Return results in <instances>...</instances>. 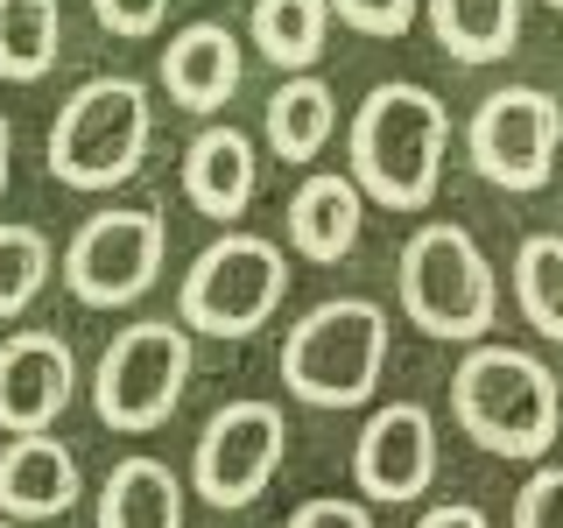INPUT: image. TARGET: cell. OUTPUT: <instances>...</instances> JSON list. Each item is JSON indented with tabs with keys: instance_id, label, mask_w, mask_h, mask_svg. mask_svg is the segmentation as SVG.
<instances>
[{
	"instance_id": "6da1fadb",
	"label": "cell",
	"mask_w": 563,
	"mask_h": 528,
	"mask_svg": "<svg viewBox=\"0 0 563 528\" xmlns=\"http://www.w3.org/2000/svg\"><path fill=\"white\" fill-rule=\"evenodd\" d=\"M444 148H451L444 99L409 78H387L360 99V113L345 128V155H352L345 176L360 184V198L387 211H422L444 184Z\"/></svg>"
},
{
	"instance_id": "7a4b0ae2",
	"label": "cell",
	"mask_w": 563,
	"mask_h": 528,
	"mask_svg": "<svg viewBox=\"0 0 563 528\" xmlns=\"http://www.w3.org/2000/svg\"><path fill=\"white\" fill-rule=\"evenodd\" d=\"M451 416L479 451L542 465V451L563 437V387L536 352L479 339L451 374Z\"/></svg>"
},
{
	"instance_id": "3957f363",
	"label": "cell",
	"mask_w": 563,
	"mask_h": 528,
	"mask_svg": "<svg viewBox=\"0 0 563 528\" xmlns=\"http://www.w3.org/2000/svg\"><path fill=\"white\" fill-rule=\"evenodd\" d=\"M387 374V310L366 296H331L282 339V381L310 409H360Z\"/></svg>"
},
{
	"instance_id": "277c9868",
	"label": "cell",
	"mask_w": 563,
	"mask_h": 528,
	"mask_svg": "<svg viewBox=\"0 0 563 528\" xmlns=\"http://www.w3.org/2000/svg\"><path fill=\"white\" fill-rule=\"evenodd\" d=\"M395 289L422 339H486L493 317H500V282H493L479 240L457 219L416 226L395 261Z\"/></svg>"
},
{
	"instance_id": "5b68a950",
	"label": "cell",
	"mask_w": 563,
	"mask_h": 528,
	"mask_svg": "<svg viewBox=\"0 0 563 528\" xmlns=\"http://www.w3.org/2000/svg\"><path fill=\"white\" fill-rule=\"evenodd\" d=\"M148 141H155L148 85L85 78L49 120V176L70 190H113L148 163Z\"/></svg>"
},
{
	"instance_id": "8992f818",
	"label": "cell",
	"mask_w": 563,
	"mask_h": 528,
	"mask_svg": "<svg viewBox=\"0 0 563 528\" xmlns=\"http://www.w3.org/2000/svg\"><path fill=\"white\" fill-rule=\"evenodd\" d=\"M289 296V261L261 233H219L198 261L184 268L176 289V324L205 331V339H246L282 310Z\"/></svg>"
},
{
	"instance_id": "52a82bcc",
	"label": "cell",
	"mask_w": 563,
	"mask_h": 528,
	"mask_svg": "<svg viewBox=\"0 0 563 528\" xmlns=\"http://www.w3.org/2000/svg\"><path fill=\"white\" fill-rule=\"evenodd\" d=\"M190 331L184 324H141L113 331V345L99 352L92 366V416L120 437H141V430H163L184 402V381H190Z\"/></svg>"
},
{
	"instance_id": "ba28073f",
	"label": "cell",
	"mask_w": 563,
	"mask_h": 528,
	"mask_svg": "<svg viewBox=\"0 0 563 528\" xmlns=\"http://www.w3.org/2000/svg\"><path fill=\"white\" fill-rule=\"evenodd\" d=\"M163 254H169V226L155 205H113V211H92V219L70 233L64 246V282L78 304L92 310H128L155 289L163 275Z\"/></svg>"
},
{
	"instance_id": "9c48e42d",
	"label": "cell",
	"mask_w": 563,
	"mask_h": 528,
	"mask_svg": "<svg viewBox=\"0 0 563 528\" xmlns=\"http://www.w3.org/2000/svg\"><path fill=\"white\" fill-rule=\"evenodd\" d=\"M465 148H472V169L486 176L493 190H528L550 184L556 169V148H563V106L542 92V85H500L465 128Z\"/></svg>"
},
{
	"instance_id": "30bf717a",
	"label": "cell",
	"mask_w": 563,
	"mask_h": 528,
	"mask_svg": "<svg viewBox=\"0 0 563 528\" xmlns=\"http://www.w3.org/2000/svg\"><path fill=\"white\" fill-rule=\"evenodd\" d=\"M282 451H289L282 409L261 395H240L205 422L198 458H190V486L205 493V507H246L282 472Z\"/></svg>"
},
{
	"instance_id": "8fae6325",
	"label": "cell",
	"mask_w": 563,
	"mask_h": 528,
	"mask_svg": "<svg viewBox=\"0 0 563 528\" xmlns=\"http://www.w3.org/2000/svg\"><path fill=\"white\" fill-rule=\"evenodd\" d=\"M78 402V352L57 331H8L0 339V430L8 437H49Z\"/></svg>"
},
{
	"instance_id": "7c38bea8",
	"label": "cell",
	"mask_w": 563,
	"mask_h": 528,
	"mask_svg": "<svg viewBox=\"0 0 563 528\" xmlns=\"http://www.w3.org/2000/svg\"><path fill=\"white\" fill-rule=\"evenodd\" d=\"M437 480V422L422 402H387L352 444V486L366 501H416Z\"/></svg>"
},
{
	"instance_id": "4fadbf2b",
	"label": "cell",
	"mask_w": 563,
	"mask_h": 528,
	"mask_svg": "<svg viewBox=\"0 0 563 528\" xmlns=\"http://www.w3.org/2000/svg\"><path fill=\"white\" fill-rule=\"evenodd\" d=\"M85 472L64 437H8L0 451V521H57L78 507Z\"/></svg>"
},
{
	"instance_id": "5bb4252c",
	"label": "cell",
	"mask_w": 563,
	"mask_h": 528,
	"mask_svg": "<svg viewBox=\"0 0 563 528\" xmlns=\"http://www.w3.org/2000/svg\"><path fill=\"white\" fill-rule=\"evenodd\" d=\"M240 78H246V50L225 22H190V29L169 35L163 92L184 106V113H219V106L240 92Z\"/></svg>"
},
{
	"instance_id": "9a60e30c",
	"label": "cell",
	"mask_w": 563,
	"mask_h": 528,
	"mask_svg": "<svg viewBox=\"0 0 563 528\" xmlns=\"http://www.w3.org/2000/svg\"><path fill=\"white\" fill-rule=\"evenodd\" d=\"M366 233V198H360V184L339 169H317L296 184V198H289V246L303 261H317V268H331V261H345L352 246H360Z\"/></svg>"
},
{
	"instance_id": "2e32d148",
	"label": "cell",
	"mask_w": 563,
	"mask_h": 528,
	"mask_svg": "<svg viewBox=\"0 0 563 528\" xmlns=\"http://www.w3.org/2000/svg\"><path fill=\"white\" fill-rule=\"evenodd\" d=\"M254 184H261V155L240 128H205L184 148V198L198 205L205 219L233 226L240 211L254 205Z\"/></svg>"
},
{
	"instance_id": "e0dca14e",
	"label": "cell",
	"mask_w": 563,
	"mask_h": 528,
	"mask_svg": "<svg viewBox=\"0 0 563 528\" xmlns=\"http://www.w3.org/2000/svg\"><path fill=\"white\" fill-rule=\"evenodd\" d=\"M99 528H184V480L163 458H120L92 507Z\"/></svg>"
},
{
	"instance_id": "ac0fdd59",
	"label": "cell",
	"mask_w": 563,
	"mask_h": 528,
	"mask_svg": "<svg viewBox=\"0 0 563 528\" xmlns=\"http://www.w3.org/2000/svg\"><path fill=\"white\" fill-rule=\"evenodd\" d=\"M261 134H268V148L282 155V163H310V155H324V141L339 134V99H331V85L317 78V70L282 78L275 99H268Z\"/></svg>"
},
{
	"instance_id": "d6986e66",
	"label": "cell",
	"mask_w": 563,
	"mask_h": 528,
	"mask_svg": "<svg viewBox=\"0 0 563 528\" xmlns=\"http://www.w3.org/2000/svg\"><path fill=\"white\" fill-rule=\"evenodd\" d=\"M430 35L457 64H500L521 43V0H430Z\"/></svg>"
},
{
	"instance_id": "ffe728a7",
	"label": "cell",
	"mask_w": 563,
	"mask_h": 528,
	"mask_svg": "<svg viewBox=\"0 0 563 528\" xmlns=\"http://www.w3.org/2000/svg\"><path fill=\"white\" fill-rule=\"evenodd\" d=\"M246 29H254L261 57L275 70H289V78H303V70L324 57V35H331V8L324 0H254V14H246Z\"/></svg>"
},
{
	"instance_id": "44dd1931",
	"label": "cell",
	"mask_w": 563,
	"mask_h": 528,
	"mask_svg": "<svg viewBox=\"0 0 563 528\" xmlns=\"http://www.w3.org/2000/svg\"><path fill=\"white\" fill-rule=\"evenodd\" d=\"M64 50V8L57 0H0V78L35 85L57 70Z\"/></svg>"
},
{
	"instance_id": "7402d4cb",
	"label": "cell",
	"mask_w": 563,
	"mask_h": 528,
	"mask_svg": "<svg viewBox=\"0 0 563 528\" xmlns=\"http://www.w3.org/2000/svg\"><path fill=\"white\" fill-rule=\"evenodd\" d=\"M515 304L542 339L563 345V240L556 233H528L515 246Z\"/></svg>"
},
{
	"instance_id": "603a6c76",
	"label": "cell",
	"mask_w": 563,
	"mask_h": 528,
	"mask_svg": "<svg viewBox=\"0 0 563 528\" xmlns=\"http://www.w3.org/2000/svg\"><path fill=\"white\" fill-rule=\"evenodd\" d=\"M49 268H57V254H49L43 226H22V219H0V324H14L35 296H43Z\"/></svg>"
},
{
	"instance_id": "cb8c5ba5",
	"label": "cell",
	"mask_w": 563,
	"mask_h": 528,
	"mask_svg": "<svg viewBox=\"0 0 563 528\" xmlns=\"http://www.w3.org/2000/svg\"><path fill=\"white\" fill-rule=\"evenodd\" d=\"M331 14H345L360 35H380V43H395V35H409L416 29V14H422V0H324Z\"/></svg>"
},
{
	"instance_id": "d4e9b609",
	"label": "cell",
	"mask_w": 563,
	"mask_h": 528,
	"mask_svg": "<svg viewBox=\"0 0 563 528\" xmlns=\"http://www.w3.org/2000/svg\"><path fill=\"white\" fill-rule=\"evenodd\" d=\"M515 528H563V465H536L515 493Z\"/></svg>"
},
{
	"instance_id": "484cf974",
	"label": "cell",
	"mask_w": 563,
	"mask_h": 528,
	"mask_svg": "<svg viewBox=\"0 0 563 528\" xmlns=\"http://www.w3.org/2000/svg\"><path fill=\"white\" fill-rule=\"evenodd\" d=\"M169 14V0H92V22L106 35H120V43H141V35H155Z\"/></svg>"
},
{
	"instance_id": "4316f807",
	"label": "cell",
	"mask_w": 563,
	"mask_h": 528,
	"mask_svg": "<svg viewBox=\"0 0 563 528\" xmlns=\"http://www.w3.org/2000/svg\"><path fill=\"white\" fill-rule=\"evenodd\" d=\"M289 528H374V507H366V501H331V493H324V501L296 507Z\"/></svg>"
},
{
	"instance_id": "83f0119b",
	"label": "cell",
	"mask_w": 563,
	"mask_h": 528,
	"mask_svg": "<svg viewBox=\"0 0 563 528\" xmlns=\"http://www.w3.org/2000/svg\"><path fill=\"white\" fill-rule=\"evenodd\" d=\"M416 528H493L472 501H437L430 515H416Z\"/></svg>"
},
{
	"instance_id": "f1b7e54d",
	"label": "cell",
	"mask_w": 563,
	"mask_h": 528,
	"mask_svg": "<svg viewBox=\"0 0 563 528\" xmlns=\"http://www.w3.org/2000/svg\"><path fill=\"white\" fill-rule=\"evenodd\" d=\"M8 176H14V128H8V113H0V198H8Z\"/></svg>"
},
{
	"instance_id": "f546056e",
	"label": "cell",
	"mask_w": 563,
	"mask_h": 528,
	"mask_svg": "<svg viewBox=\"0 0 563 528\" xmlns=\"http://www.w3.org/2000/svg\"><path fill=\"white\" fill-rule=\"evenodd\" d=\"M550 8H556V14H563V0H550Z\"/></svg>"
},
{
	"instance_id": "4dcf8cb0",
	"label": "cell",
	"mask_w": 563,
	"mask_h": 528,
	"mask_svg": "<svg viewBox=\"0 0 563 528\" xmlns=\"http://www.w3.org/2000/svg\"><path fill=\"white\" fill-rule=\"evenodd\" d=\"M0 528H14V521H0Z\"/></svg>"
}]
</instances>
